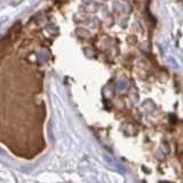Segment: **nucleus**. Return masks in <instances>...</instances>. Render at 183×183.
I'll use <instances>...</instances> for the list:
<instances>
[]
</instances>
